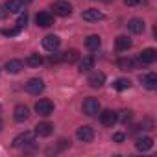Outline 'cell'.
Masks as SVG:
<instances>
[{
    "label": "cell",
    "mask_w": 157,
    "mask_h": 157,
    "mask_svg": "<svg viewBox=\"0 0 157 157\" xmlns=\"http://www.w3.org/2000/svg\"><path fill=\"white\" fill-rule=\"evenodd\" d=\"M82 109H83V113H85L87 117H96V115L100 113V102H98L96 98H93V96H91V98H85Z\"/></svg>",
    "instance_id": "6da1fadb"
},
{
    "label": "cell",
    "mask_w": 157,
    "mask_h": 157,
    "mask_svg": "<svg viewBox=\"0 0 157 157\" xmlns=\"http://www.w3.org/2000/svg\"><path fill=\"white\" fill-rule=\"evenodd\" d=\"M35 111L41 115V117H48L54 113V102L48 100V98H41L37 104H35Z\"/></svg>",
    "instance_id": "7a4b0ae2"
},
{
    "label": "cell",
    "mask_w": 157,
    "mask_h": 157,
    "mask_svg": "<svg viewBox=\"0 0 157 157\" xmlns=\"http://www.w3.org/2000/svg\"><path fill=\"white\" fill-rule=\"evenodd\" d=\"M32 144H33V133L32 131H24V133H21L13 139L15 148H26V146H32Z\"/></svg>",
    "instance_id": "3957f363"
},
{
    "label": "cell",
    "mask_w": 157,
    "mask_h": 157,
    "mask_svg": "<svg viewBox=\"0 0 157 157\" xmlns=\"http://www.w3.org/2000/svg\"><path fill=\"white\" fill-rule=\"evenodd\" d=\"M52 10H54V13L59 15V17H68V15H72V6L67 2V0H57V2H54Z\"/></svg>",
    "instance_id": "277c9868"
},
{
    "label": "cell",
    "mask_w": 157,
    "mask_h": 157,
    "mask_svg": "<svg viewBox=\"0 0 157 157\" xmlns=\"http://www.w3.org/2000/svg\"><path fill=\"white\" fill-rule=\"evenodd\" d=\"M26 91L30 93V94H41L43 91H44V82L41 80V78H32V80L26 83Z\"/></svg>",
    "instance_id": "5b68a950"
},
{
    "label": "cell",
    "mask_w": 157,
    "mask_h": 157,
    "mask_svg": "<svg viewBox=\"0 0 157 157\" xmlns=\"http://www.w3.org/2000/svg\"><path fill=\"white\" fill-rule=\"evenodd\" d=\"M76 137H78V140H82V142H91L94 139V131H93L91 126H80L78 131H76Z\"/></svg>",
    "instance_id": "8992f818"
},
{
    "label": "cell",
    "mask_w": 157,
    "mask_h": 157,
    "mask_svg": "<svg viewBox=\"0 0 157 157\" xmlns=\"http://www.w3.org/2000/svg\"><path fill=\"white\" fill-rule=\"evenodd\" d=\"M43 46H44V50H48V52H56L59 46H61V39L57 37V35H46L44 39H43Z\"/></svg>",
    "instance_id": "52a82bcc"
},
{
    "label": "cell",
    "mask_w": 157,
    "mask_h": 157,
    "mask_svg": "<svg viewBox=\"0 0 157 157\" xmlns=\"http://www.w3.org/2000/svg\"><path fill=\"white\" fill-rule=\"evenodd\" d=\"M100 122L104 124V126H115L117 122H118V115L115 113V111H111V109H105V111H102L100 113Z\"/></svg>",
    "instance_id": "ba28073f"
},
{
    "label": "cell",
    "mask_w": 157,
    "mask_h": 157,
    "mask_svg": "<svg viewBox=\"0 0 157 157\" xmlns=\"http://www.w3.org/2000/svg\"><path fill=\"white\" fill-rule=\"evenodd\" d=\"M155 59H157V50L155 48H146L139 54V61L144 63V65H151Z\"/></svg>",
    "instance_id": "9c48e42d"
},
{
    "label": "cell",
    "mask_w": 157,
    "mask_h": 157,
    "mask_svg": "<svg viewBox=\"0 0 157 157\" xmlns=\"http://www.w3.org/2000/svg\"><path fill=\"white\" fill-rule=\"evenodd\" d=\"M35 22H37V26H41V28H50V26L54 24V17H52L50 13H46V11H41V13L35 15Z\"/></svg>",
    "instance_id": "30bf717a"
},
{
    "label": "cell",
    "mask_w": 157,
    "mask_h": 157,
    "mask_svg": "<svg viewBox=\"0 0 157 157\" xmlns=\"http://www.w3.org/2000/svg\"><path fill=\"white\" fill-rule=\"evenodd\" d=\"M104 83H105V74H104V72L96 70V72H93V74L89 76V85H91V87L98 89V87H102Z\"/></svg>",
    "instance_id": "8fae6325"
},
{
    "label": "cell",
    "mask_w": 157,
    "mask_h": 157,
    "mask_svg": "<svg viewBox=\"0 0 157 157\" xmlns=\"http://www.w3.org/2000/svg\"><path fill=\"white\" fill-rule=\"evenodd\" d=\"M82 17H83V21H87V22H98V21L104 19V13H102L100 10H85V11L82 13Z\"/></svg>",
    "instance_id": "7c38bea8"
},
{
    "label": "cell",
    "mask_w": 157,
    "mask_h": 157,
    "mask_svg": "<svg viewBox=\"0 0 157 157\" xmlns=\"http://www.w3.org/2000/svg\"><path fill=\"white\" fill-rule=\"evenodd\" d=\"M135 148H137L139 151H148V150L153 148V139H151V137H139V139L135 140Z\"/></svg>",
    "instance_id": "4fadbf2b"
},
{
    "label": "cell",
    "mask_w": 157,
    "mask_h": 157,
    "mask_svg": "<svg viewBox=\"0 0 157 157\" xmlns=\"http://www.w3.org/2000/svg\"><path fill=\"white\" fill-rule=\"evenodd\" d=\"M140 82L144 83L146 89L153 91V89H157V74L155 72H148L146 76H140Z\"/></svg>",
    "instance_id": "5bb4252c"
},
{
    "label": "cell",
    "mask_w": 157,
    "mask_h": 157,
    "mask_svg": "<svg viewBox=\"0 0 157 157\" xmlns=\"http://www.w3.org/2000/svg\"><path fill=\"white\" fill-rule=\"evenodd\" d=\"M144 28H146V24H144L142 19H129L128 21V30L131 33H142Z\"/></svg>",
    "instance_id": "9a60e30c"
},
{
    "label": "cell",
    "mask_w": 157,
    "mask_h": 157,
    "mask_svg": "<svg viewBox=\"0 0 157 157\" xmlns=\"http://www.w3.org/2000/svg\"><path fill=\"white\" fill-rule=\"evenodd\" d=\"M13 117H15L17 122H24V120L30 118V109L26 105H17L15 111H13Z\"/></svg>",
    "instance_id": "2e32d148"
},
{
    "label": "cell",
    "mask_w": 157,
    "mask_h": 157,
    "mask_svg": "<svg viewBox=\"0 0 157 157\" xmlns=\"http://www.w3.org/2000/svg\"><path fill=\"white\" fill-rule=\"evenodd\" d=\"M10 74H19L22 68H24V65H22V61L21 59H10L8 63H6V67H4Z\"/></svg>",
    "instance_id": "e0dca14e"
},
{
    "label": "cell",
    "mask_w": 157,
    "mask_h": 157,
    "mask_svg": "<svg viewBox=\"0 0 157 157\" xmlns=\"http://www.w3.org/2000/svg\"><path fill=\"white\" fill-rule=\"evenodd\" d=\"M52 131H54V126H52L50 122H39V124L35 126V133H37L39 137H48Z\"/></svg>",
    "instance_id": "ac0fdd59"
},
{
    "label": "cell",
    "mask_w": 157,
    "mask_h": 157,
    "mask_svg": "<svg viewBox=\"0 0 157 157\" xmlns=\"http://www.w3.org/2000/svg\"><path fill=\"white\" fill-rule=\"evenodd\" d=\"M115 44H117V50H129L131 48V39L128 35H118Z\"/></svg>",
    "instance_id": "d6986e66"
},
{
    "label": "cell",
    "mask_w": 157,
    "mask_h": 157,
    "mask_svg": "<svg viewBox=\"0 0 157 157\" xmlns=\"http://www.w3.org/2000/svg\"><path fill=\"white\" fill-rule=\"evenodd\" d=\"M91 68H94V57L93 56H87V57H83L82 61H80V72H89Z\"/></svg>",
    "instance_id": "ffe728a7"
},
{
    "label": "cell",
    "mask_w": 157,
    "mask_h": 157,
    "mask_svg": "<svg viewBox=\"0 0 157 157\" xmlns=\"http://www.w3.org/2000/svg\"><path fill=\"white\" fill-rule=\"evenodd\" d=\"M6 8L10 13H21L24 10V4L21 2V0H8L6 2Z\"/></svg>",
    "instance_id": "44dd1931"
},
{
    "label": "cell",
    "mask_w": 157,
    "mask_h": 157,
    "mask_svg": "<svg viewBox=\"0 0 157 157\" xmlns=\"http://www.w3.org/2000/svg\"><path fill=\"white\" fill-rule=\"evenodd\" d=\"M100 44H102V39L98 37V35H89L87 39H85V46L89 48V50H98L100 48Z\"/></svg>",
    "instance_id": "7402d4cb"
},
{
    "label": "cell",
    "mask_w": 157,
    "mask_h": 157,
    "mask_svg": "<svg viewBox=\"0 0 157 157\" xmlns=\"http://www.w3.org/2000/svg\"><path fill=\"white\" fill-rule=\"evenodd\" d=\"M43 57L39 56V54H30L28 57H26V65L28 67H32V68H37V67H41L43 65Z\"/></svg>",
    "instance_id": "603a6c76"
},
{
    "label": "cell",
    "mask_w": 157,
    "mask_h": 157,
    "mask_svg": "<svg viewBox=\"0 0 157 157\" xmlns=\"http://www.w3.org/2000/svg\"><path fill=\"white\" fill-rule=\"evenodd\" d=\"M78 59H80V54H78V50L70 48V50L63 52V61H67V63H76Z\"/></svg>",
    "instance_id": "cb8c5ba5"
},
{
    "label": "cell",
    "mask_w": 157,
    "mask_h": 157,
    "mask_svg": "<svg viewBox=\"0 0 157 157\" xmlns=\"http://www.w3.org/2000/svg\"><path fill=\"white\" fill-rule=\"evenodd\" d=\"M113 87H115L117 91H126V89L131 87V82L128 80V78H118V80L113 83Z\"/></svg>",
    "instance_id": "d4e9b609"
},
{
    "label": "cell",
    "mask_w": 157,
    "mask_h": 157,
    "mask_svg": "<svg viewBox=\"0 0 157 157\" xmlns=\"http://www.w3.org/2000/svg\"><path fill=\"white\" fill-rule=\"evenodd\" d=\"M118 68L120 70H133L135 68V63L129 57H122V59H118Z\"/></svg>",
    "instance_id": "484cf974"
},
{
    "label": "cell",
    "mask_w": 157,
    "mask_h": 157,
    "mask_svg": "<svg viewBox=\"0 0 157 157\" xmlns=\"http://www.w3.org/2000/svg\"><path fill=\"white\" fill-rule=\"evenodd\" d=\"M26 22H28V13L24 11V13H21V15H19V19H17V26L22 30V28L26 26Z\"/></svg>",
    "instance_id": "4316f807"
},
{
    "label": "cell",
    "mask_w": 157,
    "mask_h": 157,
    "mask_svg": "<svg viewBox=\"0 0 157 157\" xmlns=\"http://www.w3.org/2000/svg\"><path fill=\"white\" fill-rule=\"evenodd\" d=\"M2 33L8 35V37H13V35H19V33H21V28L15 26V28H11V30H2Z\"/></svg>",
    "instance_id": "83f0119b"
},
{
    "label": "cell",
    "mask_w": 157,
    "mask_h": 157,
    "mask_svg": "<svg viewBox=\"0 0 157 157\" xmlns=\"http://www.w3.org/2000/svg\"><path fill=\"white\" fill-rule=\"evenodd\" d=\"M52 65L54 63H59V61H63V54H57V50L56 52H52V56H50V59H48Z\"/></svg>",
    "instance_id": "f1b7e54d"
},
{
    "label": "cell",
    "mask_w": 157,
    "mask_h": 157,
    "mask_svg": "<svg viewBox=\"0 0 157 157\" xmlns=\"http://www.w3.org/2000/svg\"><path fill=\"white\" fill-rule=\"evenodd\" d=\"M8 15H10L8 8H6V6H0V21H4V19H6Z\"/></svg>",
    "instance_id": "f546056e"
},
{
    "label": "cell",
    "mask_w": 157,
    "mask_h": 157,
    "mask_svg": "<svg viewBox=\"0 0 157 157\" xmlns=\"http://www.w3.org/2000/svg\"><path fill=\"white\" fill-rule=\"evenodd\" d=\"M124 139H126V135H124V133H120V131L113 135V140H115V142H124Z\"/></svg>",
    "instance_id": "4dcf8cb0"
},
{
    "label": "cell",
    "mask_w": 157,
    "mask_h": 157,
    "mask_svg": "<svg viewBox=\"0 0 157 157\" xmlns=\"http://www.w3.org/2000/svg\"><path fill=\"white\" fill-rule=\"evenodd\" d=\"M131 117H133V113H131V111H124V115H122V122H129V120H131Z\"/></svg>",
    "instance_id": "1f68e13d"
},
{
    "label": "cell",
    "mask_w": 157,
    "mask_h": 157,
    "mask_svg": "<svg viewBox=\"0 0 157 157\" xmlns=\"http://www.w3.org/2000/svg\"><path fill=\"white\" fill-rule=\"evenodd\" d=\"M126 2V6H137V4H140V0H124Z\"/></svg>",
    "instance_id": "d6a6232c"
},
{
    "label": "cell",
    "mask_w": 157,
    "mask_h": 157,
    "mask_svg": "<svg viewBox=\"0 0 157 157\" xmlns=\"http://www.w3.org/2000/svg\"><path fill=\"white\" fill-rule=\"evenodd\" d=\"M22 4H30V2H33V0H21Z\"/></svg>",
    "instance_id": "836d02e7"
},
{
    "label": "cell",
    "mask_w": 157,
    "mask_h": 157,
    "mask_svg": "<svg viewBox=\"0 0 157 157\" xmlns=\"http://www.w3.org/2000/svg\"><path fill=\"white\" fill-rule=\"evenodd\" d=\"M0 131H2V120H0Z\"/></svg>",
    "instance_id": "e575fe53"
},
{
    "label": "cell",
    "mask_w": 157,
    "mask_h": 157,
    "mask_svg": "<svg viewBox=\"0 0 157 157\" xmlns=\"http://www.w3.org/2000/svg\"><path fill=\"white\" fill-rule=\"evenodd\" d=\"M0 109H2V107H0Z\"/></svg>",
    "instance_id": "d590c367"
}]
</instances>
